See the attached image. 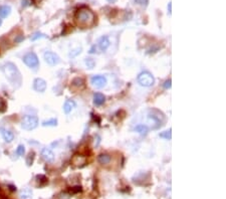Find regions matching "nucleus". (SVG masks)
Listing matches in <instances>:
<instances>
[{"label":"nucleus","instance_id":"4","mask_svg":"<svg viewBox=\"0 0 226 199\" xmlns=\"http://www.w3.org/2000/svg\"><path fill=\"white\" fill-rule=\"evenodd\" d=\"M38 123H39V121H38V118L36 116L26 115L21 119V127L26 131L34 130L38 126Z\"/></svg>","mask_w":226,"mask_h":199},{"label":"nucleus","instance_id":"13","mask_svg":"<svg viewBox=\"0 0 226 199\" xmlns=\"http://www.w3.org/2000/svg\"><path fill=\"white\" fill-rule=\"evenodd\" d=\"M0 132H1V135L3 137L4 141L6 143H11L13 140H14V134L8 129L5 128H1L0 129Z\"/></svg>","mask_w":226,"mask_h":199},{"label":"nucleus","instance_id":"1","mask_svg":"<svg viewBox=\"0 0 226 199\" xmlns=\"http://www.w3.org/2000/svg\"><path fill=\"white\" fill-rule=\"evenodd\" d=\"M76 22L79 26L85 28L93 25L96 22V15L92 10L87 7H82L76 13Z\"/></svg>","mask_w":226,"mask_h":199},{"label":"nucleus","instance_id":"30","mask_svg":"<svg viewBox=\"0 0 226 199\" xmlns=\"http://www.w3.org/2000/svg\"><path fill=\"white\" fill-rule=\"evenodd\" d=\"M137 4L142 5V6H147L149 3V0H135Z\"/></svg>","mask_w":226,"mask_h":199},{"label":"nucleus","instance_id":"6","mask_svg":"<svg viewBox=\"0 0 226 199\" xmlns=\"http://www.w3.org/2000/svg\"><path fill=\"white\" fill-rule=\"evenodd\" d=\"M138 82L143 87H152L155 82V79L149 71H143L138 76Z\"/></svg>","mask_w":226,"mask_h":199},{"label":"nucleus","instance_id":"9","mask_svg":"<svg viewBox=\"0 0 226 199\" xmlns=\"http://www.w3.org/2000/svg\"><path fill=\"white\" fill-rule=\"evenodd\" d=\"M33 88L36 92L43 93L45 92L46 90V82L43 79H40V77H37V79H34L33 82Z\"/></svg>","mask_w":226,"mask_h":199},{"label":"nucleus","instance_id":"22","mask_svg":"<svg viewBox=\"0 0 226 199\" xmlns=\"http://www.w3.org/2000/svg\"><path fill=\"white\" fill-rule=\"evenodd\" d=\"M160 137L164 138V139H166V140H171L172 139V133H171V129H169L168 131L162 132L161 134H160Z\"/></svg>","mask_w":226,"mask_h":199},{"label":"nucleus","instance_id":"34","mask_svg":"<svg viewBox=\"0 0 226 199\" xmlns=\"http://www.w3.org/2000/svg\"><path fill=\"white\" fill-rule=\"evenodd\" d=\"M30 5V0H22V6L25 7V6H28Z\"/></svg>","mask_w":226,"mask_h":199},{"label":"nucleus","instance_id":"16","mask_svg":"<svg viewBox=\"0 0 226 199\" xmlns=\"http://www.w3.org/2000/svg\"><path fill=\"white\" fill-rule=\"evenodd\" d=\"M104 101H106V97H104L103 94L101 93H96L95 95H93V104L96 105V106H102Z\"/></svg>","mask_w":226,"mask_h":199},{"label":"nucleus","instance_id":"26","mask_svg":"<svg viewBox=\"0 0 226 199\" xmlns=\"http://www.w3.org/2000/svg\"><path fill=\"white\" fill-rule=\"evenodd\" d=\"M33 159H34V153L32 152V153H30V154L28 155V157H27V160H26L27 165H28V166L31 165L32 162H33Z\"/></svg>","mask_w":226,"mask_h":199},{"label":"nucleus","instance_id":"27","mask_svg":"<svg viewBox=\"0 0 226 199\" xmlns=\"http://www.w3.org/2000/svg\"><path fill=\"white\" fill-rule=\"evenodd\" d=\"M82 52V48H78L76 49H74V50H73L70 53V56H71V57H73V56H76V55H78V54H79Z\"/></svg>","mask_w":226,"mask_h":199},{"label":"nucleus","instance_id":"33","mask_svg":"<svg viewBox=\"0 0 226 199\" xmlns=\"http://www.w3.org/2000/svg\"><path fill=\"white\" fill-rule=\"evenodd\" d=\"M71 191H73V193L81 192V191H82V187H81V186H76V187H73V189H71Z\"/></svg>","mask_w":226,"mask_h":199},{"label":"nucleus","instance_id":"8","mask_svg":"<svg viewBox=\"0 0 226 199\" xmlns=\"http://www.w3.org/2000/svg\"><path fill=\"white\" fill-rule=\"evenodd\" d=\"M90 82L93 87H96V88H102L104 87H106L107 85V79L104 76H93L92 79H90Z\"/></svg>","mask_w":226,"mask_h":199},{"label":"nucleus","instance_id":"38","mask_svg":"<svg viewBox=\"0 0 226 199\" xmlns=\"http://www.w3.org/2000/svg\"><path fill=\"white\" fill-rule=\"evenodd\" d=\"M107 2H110V3H115V2H117L118 0H107Z\"/></svg>","mask_w":226,"mask_h":199},{"label":"nucleus","instance_id":"11","mask_svg":"<svg viewBox=\"0 0 226 199\" xmlns=\"http://www.w3.org/2000/svg\"><path fill=\"white\" fill-rule=\"evenodd\" d=\"M110 44H111V42H110L109 37L106 36V35H103L98 39V45L102 51H106L109 48Z\"/></svg>","mask_w":226,"mask_h":199},{"label":"nucleus","instance_id":"24","mask_svg":"<svg viewBox=\"0 0 226 199\" xmlns=\"http://www.w3.org/2000/svg\"><path fill=\"white\" fill-rule=\"evenodd\" d=\"M25 153V147L23 145H19L17 149H16V155L17 156H23Z\"/></svg>","mask_w":226,"mask_h":199},{"label":"nucleus","instance_id":"18","mask_svg":"<svg viewBox=\"0 0 226 199\" xmlns=\"http://www.w3.org/2000/svg\"><path fill=\"white\" fill-rule=\"evenodd\" d=\"M135 131H136L137 133H139L140 135H142V136H146L149 132V128L147 125L139 124V125H137L136 127H135Z\"/></svg>","mask_w":226,"mask_h":199},{"label":"nucleus","instance_id":"10","mask_svg":"<svg viewBox=\"0 0 226 199\" xmlns=\"http://www.w3.org/2000/svg\"><path fill=\"white\" fill-rule=\"evenodd\" d=\"M41 157L45 162H53L54 161V153L52 152L51 149L49 148H43L41 150Z\"/></svg>","mask_w":226,"mask_h":199},{"label":"nucleus","instance_id":"32","mask_svg":"<svg viewBox=\"0 0 226 199\" xmlns=\"http://www.w3.org/2000/svg\"><path fill=\"white\" fill-rule=\"evenodd\" d=\"M23 40H24L23 35H17V36L15 37V42L16 43H19V42H21V41H23Z\"/></svg>","mask_w":226,"mask_h":199},{"label":"nucleus","instance_id":"7","mask_svg":"<svg viewBox=\"0 0 226 199\" xmlns=\"http://www.w3.org/2000/svg\"><path fill=\"white\" fill-rule=\"evenodd\" d=\"M43 57H44V60L46 62V63L49 65H56L60 62L59 56L56 53L52 51H46L43 54Z\"/></svg>","mask_w":226,"mask_h":199},{"label":"nucleus","instance_id":"36","mask_svg":"<svg viewBox=\"0 0 226 199\" xmlns=\"http://www.w3.org/2000/svg\"><path fill=\"white\" fill-rule=\"evenodd\" d=\"M95 50H96V45H93V48L90 49V53H95Z\"/></svg>","mask_w":226,"mask_h":199},{"label":"nucleus","instance_id":"37","mask_svg":"<svg viewBox=\"0 0 226 199\" xmlns=\"http://www.w3.org/2000/svg\"><path fill=\"white\" fill-rule=\"evenodd\" d=\"M10 190H12V191H16V187L15 186H12V185H10Z\"/></svg>","mask_w":226,"mask_h":199},{"label":"nucleus","instance_id":"20","mask_svg":"<svg viewBox=\"0 0 226 199\" xmlns=\"http://www.w3.org/2000/svg\"><path fill=\"white\" fill-rule=\"evenodd\" d=\"M57 125V120L56 119H50V120H47V121H44L42 123V126H48V127H56Z\"/></svg>","mask_w":226,"mask_h":199},{"label":"nucleus","instance_id":"19","mask_svg":"<svg viewBox=\"0 0 226 199\" xmlns=\"http://www.w3.org/2000/svg\"><path fill=\"white\" fill-rule=\"evenodd\" d=\"M71 85L76 88H82L84 87V81L82 77H74L73 82H71Z\"/></svg>","mask_w":226,"mask_h":199},{"label":"nucleus","instance_id":"35","mask_svg":"<svg viewBox=\"0 0 226 199\" xmlns=\"http://www.w3.org/2000/svg\"><path fill=\"white\" fill-rule=\"evenodd\" d=\"M168 10H169V14H171L172 13V3L171 2L168 3Z\"/></svg>","mask_w":226,"mask_h":199},{"label":"nucleus","instance_id":"28","mask_svg":"<svg viewBox=\"0 0 226 199\" xmlns=\"http://www.w3.org/2000/svg\"><path fill=\"white\" fill-rule=\"evenodd\" d=\"M6 109V103L3 99H0V112H4Z\"/></svg>","mask_w":226,"mask_h":199},{"label":"nucleus","instance_id":"3","mask_svg":"<svg viewBox=\"0 0 226 199\" xmlns=\"http://www.w3.org/2000/svg\"><path fill=\"white\" fill-rule=\"evenodd\" d=\"M148 121L152 129H158L164 121V115L158 110H151L148 115Z\"/></svg>","mask_w":226,"mask_h":199},{"label":"nucleus","instance_id":"17","mask_svg":"<svg viewBox=\"0 0 226 199\" xmlns=\"http://www.w3.org/2000/svg\"><path fill=\"white\" fill-rule=\"evenodd\" d=\"M111 160H112V157L110 156L109 154H106V153H103V154L99 155V157H98V161L102 165L109 164V163L111 162Z\"/></svg>","mask_w":226,"mask_h":199},{"label":"nucleus","instance_id":"39","mask_svg":"<svg viewBox=\"0 0 226 199\" xmlns=\"http://www.w3.org/2000/svg\"><path fill=\"white\" fill-rule=\"evenodd\" d=\"M1 24H2V19L0 18V26H1Z\"/></svg>","mask_w":226,"mask_h":199},{"label":"nucleus","instance_id":"21","mask_svg":"<svg viewBox=\"0 0 226 199\" xmlns=\"http://www.w3.org/2000/svg\"><path fill=\"white\" fill-rule=\"evenodd\" d=\"M31 194H32V192L30 191L29 189L25 188V189H23L22 191L20 192V197H21V199H27L31 196Z\"/></svg>","mask_w":226,"mask_h":199},{"label":"nucleus","instance_id":"29","mask_svg":"<svg viewBox=\"0 0 226 199\" xmlns=\"http://www.w3.org/2000/svg\"><path fill=\"white\" fill-rule=\"evenodd\" d=\"M36 179L38 182H43V183H46V182H47V178H46L44 175H37Z\"/></svg>","mask_w":226,"mask_h":199},{"label":"nucleus","instance_id":"23","mask_svg":"<svg viewBox=\"0 0 226 199\" xmlns=\"http://www.w3.org/2000/svg\"><path fill=\"white\" fill-rule=\"evenodd\" d=\"M84 62H85V65H87L89 68H90V70L95 68V65H96L95 60H93V59H85Z\"/></svg>","mask_w":226,"mask_h":199},{"label":"nucleus","instance_id":"2","mask_svg":"<svg viewBox=\"0 0 226 199\" xmlns=\"http://www.w3.org/2000/svg\"><path fill=\"white\" fill-rule=\"evenodd\" d=\"M2 71L4 73L6 79L10 82V84H11L13 87L15 88L20 87L22 79H21L20 71H18L17 66H16L14 63L6 62L2 66Z\"/></svg>","mask_w":226,"mask_h":199},{"label":"nucleus","instance_id":"12","mask_svg":"<svg viewBox=\"0 0 226 199\" xmlns=\"http://www.w3.org/2000/svg\"><path fill=\"white\" fill-rule=\"evenodd\" d=\"M85 162H87V158L84 156H82V155L76 154L71 158V163L74 166H76V167H82V166L85 164Z\"/></svg>","mask_w":226,"mask_h":199},{"label":"nucleus","instance_id":"25","mask_svg":"<svg viewBox=\"0 0 226 199\" xmlns=\"http://www.w3.org/2000/svg\"><path fill=\"white\" fill-rule=\"evenodd\" d=\"M45 37H46V35H45V34H43V33H40V32H35L34 34L32 35L31 40H32V41H35V40L39 39V38H45Z\"/></svg>","mask_w":226,"mask_h":199},{"label":"nucleus","instance_id":"15","mask_svg":"<svg viewBox=\"0 0 226 199\" xmlns=\"http://www.w3.org/2000/svg\"><path fill=\"white\" fill-rule=\"evenodd\" d=\"M11 13V7L7 4L0 6V18H6Z\"/></svg>","mask_w":226,"mask_h":199},{"label":"nucleus","instance_id":"31","mask_svg":"<svg viewBox=\"0 0 226 199\" xmlns=\"http://www.w3.org/2000/svg\"><path fill=\"white\" fill-rule=\"evenodd\" d=\"M163 87H164V88H171V87H172V82H171V79L165 81Z\"/></svg>","mask_w":226,"mask_h":199},{"label":"nucleus","instance_id":"14","mask_svg":"<svg viewBox=\"0 0 226 199\" xmlns=\"http://www.w3.org/2000/svg\"><path fill=\"white\" fill-rule=\"evenodd\" d=\"M76 107V104L73 100H67V101H65L64 105H63V112H64L65 114H70Z\"/></svg>","mask_w":226,"mask_h":199},{"label":"nucleus","instance_id":"5","mask_svg":"<svg viewBox=\"0 0 226 199\" xmlns=\"http://www.w3.org/2000/svg\"><path fill=\"white\" fill-rule=\"evenodd\" d=\"M23 62L28 66V68H32V70H36L39 65V60H38L37 55L34 52H27V53L23 56Z\"/></svg>","mask_w":226,"mask_h":199}]
</instances>
